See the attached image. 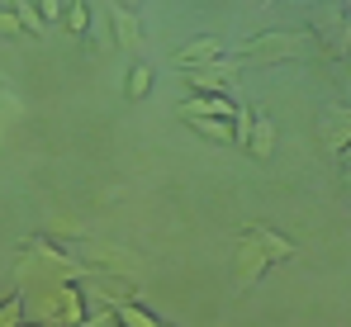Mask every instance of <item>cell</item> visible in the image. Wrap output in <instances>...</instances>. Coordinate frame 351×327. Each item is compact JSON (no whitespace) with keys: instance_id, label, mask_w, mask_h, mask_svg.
<instances>
[{"instance_id":"277c9868","label":"cell","mask_w":351,"mask_h":327,"mask_svg":"<svg viewBox=\"0 0 351 327\" xmlns=\"http://www.w3.org/2000/svg\"><path fill=\"white\" fill-rule=\"evenodd\" d=\"M53 294H58V327H81L86 323V294H81L71 280H58Z\"/></svg>"},{"instance_id":"2e32d148","label":"cell","mask_w":351,"mask_h":327,"mask_svg":"<svg viewBox=\"0 0 351 327\" xmlns=\"http://www.w3.org/2000/svg\"><path fill=\"white\" fill-rule=\"evenodd\" d=\"M19 323H24V299L19 294L0 299V327H19Z\"/></svg>"},{"instance_id":"ba28073f","label":"cell","mask_w":351,"mask_h":327,"mask_svg":"<svg viewBox=\"0 0 351 327\" xmlns=\"http://www.w3.org/2000/svg\"><path fill=\"white\" fill-rule=\"evenodd\" d=\"M114 38H119V48L138 62V53H143V24H138L133 10H119L114 14Z\"/></svg>"},{"instance_id":"e0dca14e","label":"cell","mask_w":351,"mask_h":327,"mask_svg":"<svg viewBox=\"0 0 351 327\" xmlns=\"http://www.w3.org/2000/svg\"><path fill=\"white\" fill-rule=\"evenodd\" d=\"M34 10H38V19H43V24H62L66 0H34Z\"/></svg>"},{"instance_id":"8fae6325","label":"cell","mask_w":351,"mask_h":327,"mask_svg":"<svg viewBox=\"0 0 351 327\" xmlns=\"http://www.w3.org/2000/svg\"><path fill=\"white\" fill-rule=\"evenodd\" d=\"M242 123L252 128V138H247V147H252V157H256V162H266V157H271V119H266V114L256 109V114H247Z\"/></svg>"},{"instance_id":"8992f818","label":"cell","mask_w":351,"mask_h":327,"mask_svg":"<svg viewBox=\"0 0 351 327\" xmlns=\"http://www.w3.org/2000/svg\"><path fill=\"white\" fill-rule=\"evenodd\" d=\"M266 261H271V256H266V252H261V247H256V242H252V237L242 232V242H237V266H233L237 284H252L256 275L266 271Z\"/></svg>"},{"instance_id":"5b68a950","label":"cell","mask_w":351,"mask_h":327,"mask_svg":"<svg viewBox=\"0 0 351 327\" xmlns=\"http://www.w3.org/2000/svg\"><path fill=\"white\" fill-rule=\"evenodd\" d=\"M219 53H223V48H219V38H214V34H204V38H190V43H180V48H176V57H171V66H176V71H190V66H204V62H214Z\"/></svg>"},{"instance_id":"5bb4252c","label":"cell","mask_w":351,"mask_h":327,"mask_svg":"<svg viewBox=\"0 0 351 327\" xmlns=\"http://www.w3.org/2000/svg\"><path fill=\"white\" fill-rule=\"evenodd\" d=\"M328 147H332L337 157L347 152V109H342V105H337V114H332V119H328Z\"/></svg>"},{"instance_id":"d6986e66","label":"cell","mask_w":351,"mask_h":327,"mask_svg":"<svg viewBox=\"0 0 351 327\" xmlns=\"http://www.w3.org/2000/svg\"><path fill=\"white\" fill-rule=\"evenodd\" d=\"M119 10H143V0H119Z\"/></svg>"},{"instance_id":"3957f363","label":"cell","mask_w":351,"mask_h":327,"mask_svg":"<svg viewBox=\"0 0 351 327\" xmlns=\"http://www.w3.org/2000/svg\"><path fill=\"white\" fill-rule=\"evenodd\" d=\"M176 114H180V119H223V123H242L237 100L223 95V90H214V95H190V100L176 105Z\"/></svg>"},{"instance_id":"4fadbf2b","label":"cell","mask_w":351,"mask_h":327,"mask_svg":"<svg viewBox=\"0 0 351 327\" xmlns=\"http://www.w3.org/2000/svg\"><path fill=\"white\" fill-rule=\"evenodd\" d=\"M62 29H66V34H86V29H90V5H86V0H71L66 14H62Z\"/></svg>"},{"instance_id":"7a4b0ae2","label":"cell","mask_w":351,"mask_h":327,"mask_svg":"<svg viewBox=\"0 0 351 327\" xmlns=\"http://www.w3.org/2000/svg\"><path fill=\"white\" fill-rule=\"evenodd\" d=\"M237 76H242V62H223V57H214V62H204V66H190L185 71V86L195 90V95H214V90H237Z\"/></svg>"},{"instance_id":"ac0fdd59","label":"cell","mask_w":351,"mask_h":327,"mask_svg":"<svg viewBox=\"0 0 351 327\" xmlns=\"http://www.w3.org/2000/svg\"><path fill=\"white\" fill-rule=\"evenodd\" d=\"M24 34V24H19V14L10 10V5H0V38H19Z\"/></svg>"},{"instance_id":"ffe728a7","label":"cell","mask_w":351,"mask_h":327,"mask_svg":"<svg viewBox=\"0 0 351 327\" xmlns=\"http://www.w3.org/2000/svg\"><path fill=\"white\" fill-rule=\"evenodd\" d=\"M19 327H43V323H29V318H24V323H19Z\"/></svg>"},{"instance_id":"30bf717a","label":"cell","mask_w":351,"mask_h":327,"mask_svg":"<svg viewBox=\"0 0 351 327\" xmlns=\"http://www.w3.org/2000/svg\"><path fill=\"white\" fill-rule=\"evenodd\" d=\"M110 318H119V327H167L162 318H152L138 299H123V304H110Z\"/></svg>"},{"instance_id":"9a60e30c","label":"cell","mask_w":351,"mask_h":327,"mask_svg":"<svg viewBox=\"0 0 351 327\" xmlns=\"http://www.w3.org/2000/svg\"><path fill=\"white\" fill-rule=\"evenodd\" d=\"M10 10L19 14V24H24V34H43V19H38V10H34V0H14Z\"/></svg>"},{"instance_id":"6da1fadb","label":"cell","mask_w":351,"mask_h":327,"mask_svg":"<svg viewBox=\"0 0 351 327\" xmlns=\"http://www.w3.org/2000/svg\"><path fill=\"white\" fill-rule=\"evenodd\" d=\"M313 43V34H261V38H242L233 48V62H290V57H299L304 48Z\"/></svg>"},{"instance_id":"9c48e42d","label":"cell","mask_w":351,"mask_h":327,"mask_svg":"<svg viewBox=\"0 0 351 327\" xmlns=\"http://www.w3.org/2000/svg\"><path fill=\"white\" fill-rule=\"evenodd\" d=\"M199 138H209V143H223V147H233V143H242V128L237 123H223V119H185Z\"/></svg>"},{"instance_id":"52a82bcc","label":"cell","mask_w":351,"mask_h":327,"mask_svg":"<svg viewBox=\"0 0 351 327\" xmlns=\"http://www.w3.org/2000/svg\"><path fill=\"white\" fill-rule=\"evenodd\" d=\"M242 232H247L271 261H290V256H294V242H290V237H280V232H271L266 223H252V228H242Z\"/></svg>"},{"instance_id":"7c38bea8","label":"cell","mask_w":351,"mask_h":327,"mask_svg":"<svg viewBox=\"0 0 351 327\" xmlns=\"http://www.w3.org/2000/svg\"><path fill=\"white\" fill-rule=\"evenodd\" d=\"M123 95H128V100H147V95H152V66H147V62H133V66H128Z\"/></svg>"}]
</instances>
